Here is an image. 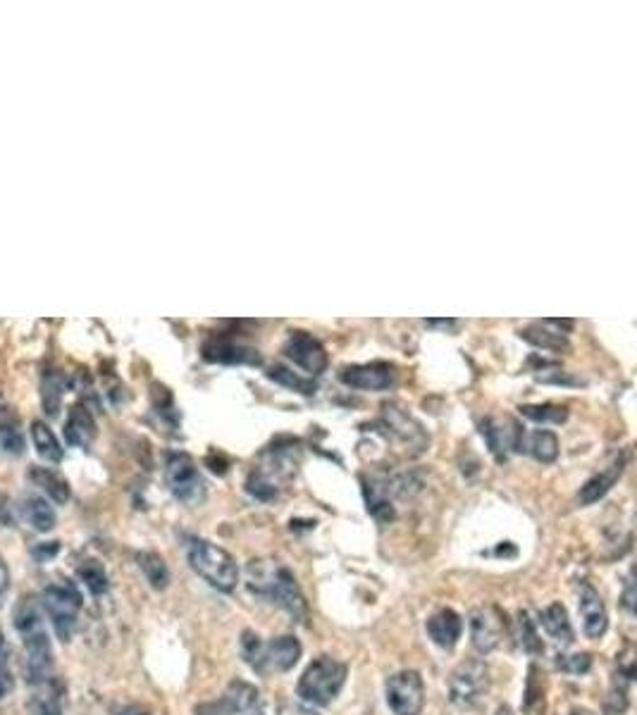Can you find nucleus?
Listing matches in <instances>:
<instances>
[{
  "label": "nucleus",
  "instance_id": "36",
  "mask_svg": "<svg viewBox=\"0 0 637 715\" xmlns=\"http://www.w3.org/2000/svg\"><path fill=\"white\" fill-rule=\"evenodd\" d=\"M277 715H320L315 708L306 706V704H284Z\"/></svg>",
  "mask_w": 637,
  "mask_h": 715
},
{
  "label": "nucleus",
  "instance_id": "30",
  "mask_svg": "<svg viewBox=\"0 0 637 715\" xmlns=\"http://www.w3.org/2000/svg\"><path fill=\"white\" fill-rule=\"evenodd\" d=\"M268 377L272 379V382L282 384V387H287L292 391H299V394H303V396H313L315 394V382H313V379H306V377L296 375L294 370L284 368V365H272V368L268 370Z\"/></svg>",
  "mask_w": 637,
  "mask_h": 715
},
{
  "label": "nucleus",
  "instance_id": "12",
  "mask_svg": "<svg viewBox=\"0 0 637 715\" xmlns=\"http://www.w3.org/2000/svg\"><path fill=\"white\" fill-rule=\"evenodd\" d=\"M480 434L497 460H506L511 451H523L525 434L518 422L487 418L480 422Z\"/></svg>",
  "mask_w": 637,
  "mask_h": 715
},
{
  "label": "nucleus",
  "instance_id": "11",
  "mask_svg": "<svg viewBox=\"0 0 637 715\" xmlns=\"http://www.w3.org/2000/svg\"><path fill=\"white\" fill-rule=\"evenodd\" d=\"M199 715H263L261 692L249 682L234 680L222 699L213 706H203Z\"/></svg>",
  "mask_w": 637,
  "mask_h": 715
},
{
  "label": "nucleus",
  "instance_id": "39",
  "mask_svg": "<svg viewBox=\"0 0 637 715\" xmlns=\"http://www.w3.org/2000/svg\"><path fill=\"white\" fill-rule=\"evenodd\" d=\"M10 692H12V677L5 673V670H0V701H3Z\"/></svg>",
  "mask_w": 637,
  "mask_h": 715
},
{
  "label": "nucleus",
  "instance_id": "28",
  "mask_svg": "<svg viewBox=\"0 0 637 715\" xmlns=\"http://www.w3.org/2000/svg\"><path fill=\"white\" fill-rule=\"evenodd\" d=\"M521 337L530 341V344L544 348V351H564L568 346L564 332H547V329L542 327V322L521 329Z\"/></svg>",
  "mask_w": 637,
  "mask_h": 715
},
{
  "label": "nucleus",
  "instance_id": "19",
  "mask_svg": "<svg viewBox=\"0 0 637 715\" xmlns=\"http://www.w3.org/2000/svg\"><path fill=\"white\" fill-rule=\"evenodd\" d=\"M623 468H626V458H616L614 463L609 465V468L599 472V475L590 477V480L585 482V487L580 489L578 494V503L580 506H592V503H597L599 499H604L606 494H609L611 487L618 482V477L623 475Z\"/></svg>",
  "mask_w": 637,
  "mask_h": 715
},
{
  "label": "nucleus",
  "instance_id": "34",
  "mask_svg": "<svg viewBox=\"0 0 637 715\" xmlns=\"http://www.w3.org/2000/svg\"><path fill=\"white\" fill-rule=\"evenodd\" d=\"M561 670H566V673L573 675H585L587 670L592 668V658L587 654H573V656H559V661H556Z\"/></svg>",
  "mask_w": 637,
  "mask_h": 715
},
{
  "label": "nucleus",
  "instance_id": "42",
  "mask_svg": "<svg viewBox=\"0 0 637 715\" xmlns=\"http://www.w3.org/2000/svg\"><path fill=\"white\" fill-rule=\"evenodd\" d=\"M626 608L633 613V582H628V592H626Z\"/></svg>",
  "mask_w": 637,
  "mask_h": 715
},
{
  "label": "nucleus",
  "instance_id": "6",
  "mask_svg": "<svg viewBox=\"0 0 637 715\" xmlns=\"http://www.w3.org/2000/svg\"><path fill=\"white\" fill-rule=\"evenodd\" d=\"M41 608L46 611L60 642H70L74 630H77L79 611H82V592L77 589V584L70 580L48 584L43 589Z\"/></svg>",
  "mask_w": 637,
  "mask_h": 715
},
{
  "label": "nucleus",
  "instance_id": "17",
  "mask_svg": "<svg viewBox=\"0 0 637 715\" xmlns=\"http://www.w3.org/2000/svg\"><path fill=\"white\" fill-rule=\"evenodd\" d=\"M29 711L32 715H63L65 711V687L58 677L51 675L46 680L34 682L29 696Z\"/></svg>",
  "mask_w": 637,
  "mask_h": 715
},
{
  "label": "nucleus",
  "instance_id": "24",
  "mask_svg": "<svg viewBox=\"0 0 637 715\" xmlns=\"http://www.w3.org/2000/svg\"><path fill=\"white\" fill-rule=\"evenodd\" d=\"M29 482H32L36 489H41L43 494H46L48 499H53L55 503L70 501V484H67L55 470L32 468L29 470Z\"/></svg>",
  "mask_w": 637,
  "mask_h": 715
},
{
  "label": "nucleus",
  "instance_id": "16",
  "mask_svg": "<svg viewBox=\"0 0 637 715\" xmlns=\"http://www.w3.org/2000/svg\"><path fill=\"white\" fill-rule=\"evenodd\" d=\"M580 615H583L585 634L592 639H599L609 627V615H606V606L602 596L592 584L580 582V601H578Z\"/></svg>",
  "mask_w": 637,
  "mask_h": 715
},
{
  "label": "nucleus",
  "instance_id": "22",
  "mask_svg": "<svg viewBox=\"0 0 637 715\" xmlns=\"http://www.w3.org/2000/svg\"><path fill=\"white\" fill-rule=\"evenodd\" d=\"M0 449L10 456H22L27 449V441L22 434V422L10 406L0 408Z\"/></svg>",
  "mask_w": 637,
  "mask_h": 715
},
{
  "label": "nucleus",
  "instance_id": "23",
  "mask_svg": "<svg viewBox=\"0 0 637 715\" xmlns=\"http://www.w3.org/2000/svg\"><path fill=\"white\" fill-rule=\"evenodd\" d=\"M540 623L544 627V632L554 639V642L568 646L573 642V627L571 620H568L566 608L561 603H552L549 608H544L540 615Z\"/></svg>",
  "mask_w": 637,
  "mask_h": 715
},
{
  "label": "nucleus",
  "instance_id": "43",
  "mask_svg": "<svg viewBox=\"0 0 637 715\" xmlns=\"http://www.w3.org/2000/svg\"><path fill=\"white\" fill-rule=\"evenodd\" d=\"M5 654H8V642H5V634L0 632V658H5Z\"/></svg>",
  "mask_w": 637,
  "mask_h": 715
},
{
  "label": "nucleus",
  "instance_id": "13",
  "mask_svg": "<svg viewBox=\"0 0 637 715\" xmlns=\"http://www.w3.org/2000/svg\"><path fill=\"white\" fill-rule=\"evenodd\" d=\"M284 356L299 365L301 370L311 372V375H323L327 370V351L318 339L308 332H292L287 344H284Z\"/></svg>",
  "mask_w": 637,
  "mask_h": 715
},
{
  "label": "nucleus",
  "instance_id": "31",
  "mask_svg": "<svg viewBox=\"0 0 637 715\" xmlns=\"http://www.w3.org/2000/svg\"><path fill=\"white\" fill-rule=\"evenodd\" d=\"M518 644L523 646V651H528V654H542L544 646L540 634H537V627L533 620H530L528 613H518Z\"/></svg>",
  "mask_w": 637,
  "mask_h": 715
},
{
  "label": "nucleus",
  "instance_id": "32",
  "mask_svg": "<svg viewBox=\"0 0 637 715\" xmlns=\"http://www.w3.org/2000/svg\"><path fill=\"white\" fill-rule=\"evenodd\" d=\"M63 379L58 375H51L48 372L46 377H43V391H41V401H43V410H46V415H58L60 403H63Z\"/></svg>",
  "mask_w": 637,
  "mask_h": 715
},
{
  "label": "nucleus",
  "instance_id": "37",
  "mask_svg": "<svg viewBox=\"0 0 637 715\" xmlns=\"http://www.w3.org/2000/svg\"><path fill=\"white\" fill-rule=\"evenodd\" d=\"M8 589H10V570L8 565H5L3 556H0V606H3L5 596H8Z\"/></svg>",
  "mask_w": 637,
  "mask_h": 715
},
{
  "label": "nucleus",
  "instance_id": "26",
  "mask_svg": "<svg viewBox=\"0 0 637 715\" xmlns=\"http://www.w3.org/2000/svg\"><path fill=\"white\" fill-rule=\"evenodd\" d=\"M136 563H139L141 572H144L148 584H151L153 589L163 592V589L168 587V584H170V570H168V565H165L163 558L158 556V553H153V551L136 553Z\"/></svg>",
  "mask_w": 637,
  "mask_h": 715
},
{
  "label": "nucleus",
  "instance_id": "38",
  "mask_svg": "<svg viewBox=\"0 0 637 715\" xmlns=\"http://www.w3.org/2000/svg\"><path fill=\"white\" fill-rule=\"evenodd\" d=\"M55 553H60V542H48L46 546H41V549H34V556L39 558V561H51Z\"/></svg>",
  "mask_w": 637,
  "mask_h": 715
},
{
  "label": "nucleus",
  "instance_id": "40",
  "mask_svg": "<svg viewBox=\"0 0 637 715\" xmlns=\"http://www.w3.org/2000/svg\"><path fill=\"white\" fill-rule=\"evenodd\" d=\"M425 327H442V329H454L459 327L456 320H425Z\"/></svg>",
  "mask_w": 637,
  "mask_h": 715
},
{
  "label": "nucleus",
  "instance_id": "44",
  "mask_svg": "<svg viewBox=\"0 0 637 715\" xmlns=\"http://www.w3.org/2000/svg\"><path fill=\"white\" fill-rule=\"evenodd\" d=\"M497 715H513V711H511L509 706H499V708H497Z\"/></svg>",
  "mask_w": 637,
  "mask_h": 715
},
{
  "label": "nucleus",
  "instance_id": "8",
  "mask_svg": "<svg viewBox=\"0 0 637 715\" xmlns=\"http://www.w3.org/2000/svg\"><path fill=\"white\" fill-rule=\"evenodd\" d=\"M165 482L177 501L184 506H199L206 499V484L199 468H196L194 458L187 453H172L165 465Z\"/></svg>",
  "mask_w": 637,
  "mask_h": 715
},
{
  "label": "nucleus",
  "instance_id": "3",
  "mask_svg": "<svg viewBox=\"0 0 637 715\" xmlns=\"http://www.w3.org/2000/svg\"><path fill=\"white\" fill-rule=\"evenodd\" d=\"M241 651H244L246 663L256 673H287L301 658V644L296 637H277L270 642H263L258 634L251 630L241 637Z\"/></svg>",
  "mask_w": 637,
  "mask_h": 715
},
{
  "label": "nucleus",
  "instance_id": "41",
  "mask_svg": "<svg viewBox=\"0 0 637 715\" xmlns=\"http://www.w3.org/2000/svg\"><path fill=\"white\" fill-rule=\"evenodd\" d=\"M117 715H151V713L141 706H127V708H122V711H117Z\"/></svg>",
  "mask_w": 637,
  "mask_h": 715
},
{
  "label": "nucleus",
  "instance_id": "33",
  "mask_svg": "<svg viewBox=\"0 0 637 715\" xmlns=\"http://www.w3.org/2000/svg\"><path fill=\"white\" fill-rule=\"evenodd\" d=\"M521 415L533 422H554V425H559V422H566L568 410L561 406H552V403H544V406H523Z\"/></svg>",
  "mask_w": 637,
  "mask_h": 715
},
{
  "label": "nucleus",
  "instance_id": "4",
  "mask_svg": "<svg viewBox=\"0 0 637 715\" xmlns=\"http://www.w3.org/2000/svg\"><path fill=\"white\" fill-rule=\"evenodd\" d=\"M187 558L196 575H201L210 587L225 594L234 592L239 582V568L225 549L206 542V539H191L187 544Z\"/></svg>",
  "mask_w": 637,
  "mask_h": 715
},
{
  "label": "nucleus",
  "instance_id": "27",
  "mask_svg": "<svg viewBox=\"0 0 637 715\" xmlns=\"http://www.w3.org/2000/svg\"><path fill=\"white\" fill-rule=\"evenodd\" d=\"M77 575H79V580L89 587V592L94 596H101L108 592V587H110L108 575H105V568L96 561V558H86V561L79 563Z\"/></svg>",
  "mask_w": 637,
  "mask_h": 715
},
{
  "label": "nucleus",
  "instance_id": "2",
  "mask_svg": "<svg viewBox=\"0 0 637 715\" xmlns=\"http://www.w3.org/2000/svg\"><path fill=\"white\" fill-rule=\"evenodd\" d=\"M15 630L20 632L24 651H27V675L29 685L51 677L53 668V649L48 639L46 625H43L41 603L36 596H24L15 608Z\"/></svg>",
  "mask_w": 637,
  "mask_h": 715
},
{
  "label": "nucleus",
  "instance_id": "35",
  "mask_svg": "<svg viewBox=\"0 0 637 715\" xmlns=\"http://www.w3.org/2000/svg\"><path fill=\"white\" fill-rule=\"evenodd\" d=\"M0 525L3 527L15 525V515H12V506L5 494H0Z\"/></svg>",
  "mask_w": 637,
  "mask_h": 715
},
{
  "label": "nucleus",
  "instance_id": "1",
  "mask_svg": "<svg viewBox=\"0 0 637 715\" xmlns=\"http://www.w3.org/2000/svg\"><path fill=\"white\" fill-rule=\"evenodd\" d=\"M246 584H249L253 594L287 611L294 620H299V623L306 620V599H303L292 570L284 563L275 561V558H256V561L246 565Z\"/></svg>",
  "mask_w": 637,
  "mask_h": 715
},
{
  "label": "nucleus",
  "instance_id": "10",
  "mask_svg": "<svg viewBox=\"0 0 637 715\" xmlns=\"http://www.w3.org/2000/svg\"><path fill=\"white\" fill-rule=\"evenodd\" d=\"M506 618L497 606H480L470 613V642L478 654H490L502 644Z\"/></svg>",
  "mask_w": 637,
  "mask_h": 715
},
{
  "label": "nucleus",
  "instance_id": "14",
  "mask_svg": "<svg viewBox=\"0 0 637 715\" xmlns=\"http://www.w3.org/2000/svg\"><path fill=\"white\" fill-rule=\"evenodd\" d=\"M339 379L351 389L363 391H382L389 389L397 382V372L389 363H366V365H351L344 368Z\"/></svg>",
  "mask_w": 637,
  "mask_h": 715
},
{
  "label": "nucleus",
  "instance_id": "21",
  "mask_svg": "<svg viewBox=\"0 0 637 715\" xmlns=\"http://www.w3.org/2000/svg\"><path fill=\"white\" fill-rule=\"evenodd\" d=\"M20 515L36 532H51L55 527V511L43 496L27 494L20 499Z\"/></svg>",
  "mask_w": 637,
  "mask_h": 715
},
{
  "label": "nucleus",
  "instance_id": "29",
  "mask_svg": "<svg viewBox=\"0 0 637 715\" xmlns=\"http://www.w3.org/2000/svg\"><path fill=\"white\" fill-rule=\"evenodd\" d=\"M528 449L540 463H554L556 456H559V439L549 429H537V432L530 434Z\"/></svg>",
  "mask_w": 637,
  "mask_h": 715
},
{
  "label": "nucleus",
  "instance_id": "20",
  "mask_svg": "<svg viewBox=\"0 0 637 715\" xmlns=\"http://www.w3.org/2000/svg\"><path fill=\"white\" fill-rule=\"evenodd\" d=\"M65 439L70 446L77 449H89L96 439V422L94 415L84 406H74L65 420Z\"/></svg>",
  "mask_w": 637,
  "mask_h": 715
},
{
  "label": "nucleus",
  "instance_id": "9",
  "mask_svg": "<svg viewBox=\"0 0 637 715\" xmlns=\"http://www.w3.org/2000/svg\"><path fill=\"white\" fill-rule=\"evenodd\" d=\"M387 704L394 715H420L425 706V685L423 677L416 670L392 675L387 680Z\"/></svg>",
  "mask_w": 637,
  "mask_h": 715
},
{
  "label": "nucleus",
  "instance_id": "5",
  "mask_svg": "<svg viewBox=\"0 0 637 715\" xmlns=\"http://www.w3.org/2000/svg\"><path fill=\"white\" fill-rule=\"evenodd\" d=\"M346 682V665L337 658L320 656L308 665L299 680V696L311 706H327L337 699Z\"/></svg>",
  "mask_w": 637,
  "mask_h": 715
},
{
  "label": "nucleus",
  "instance_id": "15",
  "mask_svg": "<svg viewBox=\"0 0 637 715\" xmlns=\"http://www.w3.org/2000/svg\"><path fill=\"white\" fill-rule=\"evenodd\" d=\"M203 358L208 363H220V365H258L261 363V356L258 351H253L251 346L239 344L234 339L225 337H213L203 344Z\"/></svg>",
  "mask_w": 637,
  "mask_h": 715
},
{
  "label": "nucleus",
  "instance_id": "25",
  "mask_svg": "<svg viewBox=\"0 0 637 715\" xmlns=\"http://www.w3.org/2000/svg\"><path fill=\"white\" fill-rule=\"evenodd\" d=\"M32 441H34L36 453H39V458L46 460V463H60V460H63V456H65L63 446H60V441L53 434V429L48 427L43 420L32 422Z\"/></svg>",
  "mask_w": 637,
  "mask_h": 715
},
{
  "label": "nucleus",
  "instance_id": "18",
  "mask_svg": "<svg viewBox=\"0 0 637 715\" xmlns=\"http://www.w3.org/2000/svg\"><path fill=\"white\" fill-rule=\"evenodd\" d=\"M428 634L430 639L437 646H442V649H454L456 642L461 639L463 632V623H461V615L456 611H451V608H442V611H437L432 618L428 620Z\"/></svg>",
  "mask_w": 637,
  "mask_h": 715
},
{
  "label": "nucleus",
  "instance_id": "7",
  "mask_svg": "<svg viewBox=\"0 0 637 715\" xmlns=\"http://www.w3.org/2000/svg\"><path fill=\"white\" fill-rule=\"evenodd\" d=\"M490 689V668L480 658L459 663L449 677V699L459 708H473Z\"/></svg>",
  "mask_w": 637,
  "mask_h": 715
}]
</instances>
